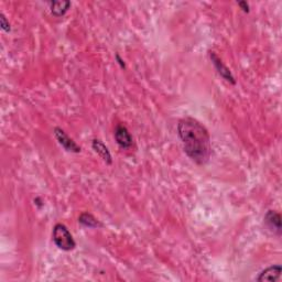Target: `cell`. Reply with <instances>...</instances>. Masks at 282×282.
<instances>
[{
  "label": "cell",
  "instance_id": "obj_1",
  "mask_svg": "<svg viewBox=\"0 0 282 282\" xmlns=\"http://www.w3.org/2000/svg\"><path fill=\"white\" fill-rule=\"evenodd\" d=\"M178 133L185 153L197 164H205L212 152L208 132L199 121L187 117L179 121Z\"/></svg>",
  "mask_w": 282,
  "mask_h": 282
},
{
  "label": "cell",
  "instance_id": "obj_8",
  "mask_svg": "<svg viewBox=\"0 0 282 282\" xmlns=\"http://www.w3.org/2000/svg\"><path fill=\"white\" fill-rule=\"evenodd\" d=\"M92 147L96 153H97L100 158H102L105 162L111 164L113 162L112 154L109 152V150L106 146L104 145L103 141L98 140V139H94L92 142Z\"/></svg>",
  "mask_w": 282,
  "mask_h": 282
},
{
  "label": "cell",
  "instance_id": "obj_6",
  "mask_svg": "<svg viewBox=\"0 0 282 282\" xmlns=\"http://www.w3.org/2000/svg\"><path fill=\"white\" fill-rule=\"evenodd\" d=\"M282 271V268L280 264H276V266H270L264 269L263 271L259 273L257 281H277L280 278Z\"/></svg>",
  "mask_w": 282,
  "mask_h": 282
},
{
  "label": "cell",
  "instance_id": "obj_5",
  "mask_svg": "<svg viewBox=\"0 0 282 282\" xmlns=\"http://www.w3.org/2000/svg\"><path fill=\"white\" fill-rule=\"evenodd\" d=\"M209 56H210V60H212V62H213L214 66L216 67L218 74H220L223 78L226 79L227 82H229L231 84L236 83V81H235V78L233 76V74H231L230 71L228 70V67L224 65V63L222 62V60L217 56V54L215 52H209Z\"/></svg>",
  "mask_w": 282,
  "mask_h": 282
},
{
  "label": "cell",
  "instance_id": "obj_11",
  "mask_svg": "<svg viewBox=\"0 0 282 282\" xmlns=\"http://www.w3.org/2000/svg\"><path fill=\"white\" fill-rule=\"evenodd\" d=\"M0 26H1V29L3 31H6V32L10 31V23L8 22L6 17L2 14L0 15Z\"/></svg>",
  "mask_w": 282,
  "mask_h": 282
},
{
  "label": "cell",
  "instance_id": "obj_9",
  "mask_svg": "<svg viewBox=\"0 0 282 282\" xmlns=\"http://www.w3.org/2000/svg\"><path fill=\"white\" fill-rule=\"evenodd\" d=\"M71 7V2L70 1H52L50 3V8H51V14L53 16L60 17L64 16L67 11H69Z\"/></svg>",
  "mask_w": 282,
  "mask_h": 282
},
{
  "label": "cell",
  "instance_id": "obj_12",
  "mask_svg": "<svg viewBox=\"0 0 282 282\" xmlns=\"http://www.w3.org/2000/svg\"><path fill=\"white\" fill-rule=\"evenodd\" d=\"M238 6L242 8V9L245 11V12H249V5L246 1H241L238 2Z\"/></svg>",
  "mask_w": 282,
  "mask_h": 282
},
{
  "label": "cell",
  "instance_id": "obj_2",
  "mask_svg": "<svg viewBox=\"0 0 282 282\" xmlns=\"http://www.w3.org/2000/svg\"><path fill=\"white\" fill-rule=\"evenodd\" d=\"M52 238L56 247L60 248L61 250L70 251L76 247V243H75L72 234L64 224H56L53 227Z\"/></svg>",
  "mask_w": 282,
  "mask_h": 282
},
{
  "label": "cell",
  "instance_id": "obj_7",
  "mask_svg": "<svg viewBox=\"0 0 282 282\" xmlns=\"http://www.w3.org/2000/svg\"><path fill=\"white\" fill-rule=\"evenodd\" d=\"M264 222L267 226L277 235L281 234V216L276 210H269L264 216Z\"/></svg>",
  "mask_w": 282,
  "mask_h": 282
},
{
  "label": "cell",
  "instance_id": "obj_4",
  "mask_svg": "<svg viewBox=\"0 0 282 282\" xmlns=\"http://www.w3.org/2000/svg\"><path fill=\"white\" fill-rule=\"evenodd\" d=\"M115 139L121 149H129L132 146V137L124 125H117L115 128Z\"/></svg>",
  "mask_w": 282,
  "mask_h": 282
},
{
  "label": "cell",
  "instance_id": "obj_10",
  "mask_svg": "<svg viewBox=\"0 0 282 282\" xmlns=\"http://www.w3.org/2000/svg\"><path fill=\"white\" fill-rule=\"evenodd\" d=\"M78 222L81 223L82 225L88 227V228H96V227L100 226L99 222L90 213L81 214V216L78 217Z\"/></svg>",
  "mask_w": 282,
  "mask_h": 282
},
{
  "label": "cell",
  "instance_id": "obj_3",
  "mask_svg": "<svg viewBox=\"0 0 282 282\" xmlns=\"http://www.w3.org/2000/svg\"><path fill=\"white\" fill-rule=\"evenodd\" d=\"M54 136H56L58 144H60L66 151L74 153L81 152V147H79L72 138H70L69 134H67L63 129L57 127L54 128Z\"/></svg>",
  "mask_w": 282,
  "mask_h": 282
}]
</instances>
